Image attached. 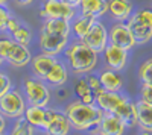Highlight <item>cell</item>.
Returning a JSON list of instances; mask_svg holds the SVG:
<instances>
[{
  "mask_svg": "<svg viewBox=\"0 0 152 135\" xmlns=\"http://www.w3.org/2000/svg\"><path fill=\"white\" fill-rule=\"evenodd\" d=\"M64 114L67 115L70 126L75 131H90L99 125L104 111L96 103H82L81 100L70 102Z\"/></svg>",
  "mask_w": 152,
  "mask_h": 135,
  "instance_id": "1",
  "label": "cell"
},
{
  "mask_svg": "<svg viewBox=\"0 0 152 135\" xmlns=\"http://www.w3.org/2000/svg\"><path fill=\"white\" fill-rule=\"evenodd\" d=\"M64 52H66V61L69 64V68L72 70L73 75H78V76L88 75L97 65L99 53H96L93 49H90L81 40H78L73 44H69L64 49Z\"/></svg>",
  "mask_w": 152,
  "mask_h": 135,
  "instance_id": "2",
  "label": "cell"
},
{
  "mask_svg": "<svg viewBox=\"0 0 152 135\" xmlns=\"http://www.w3.org/2000/svg\"><path fill=\"white\" fill-rule=\"evenodd\" d=\"M126 26L132 33V38L137 46H143L152 38V12L149 9H140L132 12L126 20Z\"/></svg>",
  "mask_w": 152,
  "mask_h": 135,
  "instance_id": "3",
  "label": "cell"
},
{
  "mask_svg": "<svg viewBox=\"0 0 152 135\" xmlns=\"http://www.w3.org/2000/svg\"><path fill=\"white\" fill-rule=\"evenodd\" d=\"M0 53H2L5 62L15 68H23L31 62L32 53L28 46H23L14 40L0 36Z\"/></svg>",
  "mask_w": 152,
  "mask_h": 135,
  "instance_id": "4",
  "label": "cell"
},
{
  "mask_svg": "<svg viewBox=\"0 0 152 135\" xmlns=\"http://www.w3.org/2000/svg\"><path fill=\"white\" fill-rule=\"evenodd\" d=\"M24 94H26V103L34 106L46 108L50 102V90L49 85L43 79H28L24 81Z\"/></svg>",
  "mask_w": 152,
  "mask_h": 135,
  "instance_id": "5",
  "label": "cell"
},
{
  "mask_svg": "<svg viewBox=\"0 0 152 135\" xmlns=\"http://www.w3.org/2000/svg\"><path fill=\"white\" fill-rule=\"evenodd\" d=\"M28 103L24 100L23 94L18 90H9L6 94L0 97V112L5 118H18L24 114Z\"/></svg>",
  "mask_w": 152,
  "mask_h": 135,
  "instance_id": "6",
  "label": "cell"
},
{
  "mask_svg": "<svg viewBox=\"0 0 152 135\" xmlns=\"http://www.w3.org/2000/svg\"><path fill=\"white\" fill-rule=\"evenodd\" d=\"M69 43H70L69 35L49 32L44 29H41L40 36H38V44H40L41 52L53 56H58L61 52H64V49L69 46Z\"/></svg>",
  "mask_w": 152,
  "mask_h": 135,
  "instance_id": "7",
  "label": "cell"
},
{
  "mask_svg": "<svg viewBox=\"0 0 152 135\" xmlns=\"http://www.w3.org/2000/svg\"><path fill=\"white\" fill-rule=\"evenodd\" d=\"M43 131L50 135H67L72 131V126L64 112L55 111V109H50L46 106Z\"/></svg>",
  "mask_w": 152,
  "mask_h": 135,
  "instance_id": "8",
  "label": "cell"
},
{
  "mask_svg": "<svg viewBox=\"0 0 152 135\" xmlns=\"http://www.w3.org/2000/svg\"><path fill=\"white\" fill-rule=\"evenodd\" d=\"M78 12L76 8L69 5L64 0H44L43 8L40 9V17L46 18H66L72 20Z\"/></svg>",
  "mask_w": 152,
  "mask_h": 135,
  "instance_id": "9",
  "label": "cell"
},
{
  "mask_svg": "<svg viewBox=\"0 0 152 135\" xmlns=\"http://www.w3.org/2000/svg\"><path fill=\"white\" fill-rule=\"evenodd\" d=\"M81 41H84L96 53H102V50L108 44V30L105 28V24L102 21L96 20L93 23V26L90 28V30L82 36Z\"/></svg>",
  "mask_w": 152,
  "mask_h": 135,
  "instance_id": "10",
  "label": "cell"
},
{
  "mask_svg": "<svg viewBox=\"0 0 152 135\" xmlns=\"http://www.w3.org/2000/svg\"><path fill=\"white\" fill-rule=\"evenodd\" d=\"M125 129H126V126L117 114L104 112L99 125L96 128L90 129V132L97 134V135H122V134H125Z\"/></svg>",
  "mask_w": 152,
  "mask_h": 135,
  "instance_id": "11",
  "label": "cell"
},
{
  "mask_svg": "<svg viewBox=\"0 0 152 135\" xmlns=\"http://www.w3.org/2000/svg\"><path fill=\"white\" fill-rule=\"evenodd\" d=\"M108 41L117 47L125 49V50H131V49H134L137 46L132 38V33L129 32L125 21L123 23L117 21L116 24H113V28L108 32Z\"/></svg>",
  "mask_w": 152,
  "mask_h": 135,
  "instance_id": "12",
  "label": "cell"
},
{
  "mask_svg": "<svg viewBox=\"0 0 152 135\" xmlns=\"http://www.w3.org/2000/svg\"><path fill=\"white\" fill-rule=\"evenodd\" d=\"M102 55H104V61L107 67L116 71H122L126 62H128V50L114 46L111 43L107 44V47L102 50Z\"/></svg>",
  "mask_w": 152,
  "mask_h": 135,
  "instance_id": "13",
  "label": "cell"
},
{
  "mask_svg": "<svg viewBox=\"0 0 152 135\" xmlns=\"http://www.w3.org/2000/svg\"><path fill=\"white\" fill-rule=\"evenodd\" d=\"M123 94L120 91H107L100 90L99 93L94 94V103L102 109L104 112H114L116 106L123 100Z\"/></svg>",
  "mask_w": 152,
  "mask_h": 135,
  "instance_id": "14",
  "label": "cell"
},
{
  "mask_svg": "<svg viewBox=\"0 0 152 135\" xmlns=\"http://www.w3.org/2000/svg\"><path fill=\"white\" fill-rule=\"evenodd\" d=\"M78 9L79 14L97 20L108 12V0H81Z\"/></svg>",
  "mask_w": 152,
  "mask_h": 135,
  "instance_id": "15",
  "label": "cell"
},
{
  "mask_svg": "<svg viewBox=\"0 0 152 135\" xmlns=\"http://www.w3.org/2000/svg\"><path fill=\"white\" fill-rule=\"evenodd\" d=\"M108 12L116 21H126L134 12L131 0H108Z\"/></svg>",
  "mask_w": 152,
  "mask_h": 135,
  "instance_id": "16",
  "label": "cell"
},
{
  "mask_svg": "<svg viewBox=\"0 0 152 135\" xmlns=\"http://www.w3.org/2000/svg\"><path fill=\"white\" fill-rule=\"evenodd\" d=\"M135 120L137 126L143 132H152V103L138 100L135 102Z\"/></svg>",
  "mask_w": 152,
  "mask_h": 135,
  "instance_id": "17",
  "label": "cell"
},
{
  "mask_svg": "<svg viewBox=\"0 0 152 135\" xmlns=\"http://www.w3.org/2000/svg\"><path fill=\"white\" fill-rule=\"evenodd\" d=\"M47 85H52V87H61V85H64L67 81H69V70H67V65L62 62V61H58L52 65L47 71V75L44 76L43 79Z\"/></svg>",
  "mask_w": 152,
  "mask_h": 135,
  "instance_id": "18",
  "label": "cell"
},
{
  "mask_svg": "<svg viewBox=\"0 0 152 135\" xmlns=\"http://www.w3.org/2000/svg\"><path fill=\"white\" fill-rule=\"evenodd\" d=\"M56 62V56L53 55H47V53H41L31 58V65H32V73L34 76L38 79H44V76L47 75V71L52 68V65Z\"/></svg>",
  "mask_w": 152,
  "mask_h": 135,
  "instance_id": "19",
  "label": "cell"
},
{
  "mask_svg": "<svg viewBox=\"0 0 152 135\" xmlns=\"http://www.w3.org/2000/svg\"><path fill=\"white\" fill-rule=\"evenodd\" d=\"M114 114H117L122 121L125 123L126 128H134L137 126V120H135V103L128 99V97H123V100L116 106V109H114Z\"/></svg>",
  "mask_w": 152,
  "mask_h": 135,
  "instance_id": "20",
  "label": "cell"
},
{
  "mask_svg": "<svg viewBox=\"0 0 152 135\" xmlns=\"http://www.w3.org/2000/svg\"><path fill=\"white\" fill-rule=\"evenodd\" d=\"M100 81V85L102 88L107 91H120L123 87V79L119 75V71L107 68L104 71H100V75L97 76Z\"/></svg>",
  "mask_w": 152,
  "mask_h": 135,
  "instance_id": "21",
  "label": "cell"
},
{
  "mask_svg": "<svg viewBox=\"0 0 152 135\" xmlns=\"http://www.w3.org/2000/svg\"><path fill=\"white\" fill-rule=\"evenodd\" d=\"M96 21V18L88 17V15H82V14H76L72 20H70V30L73 32V35L78 40H82V36L90 30V28L93 26V23Z\"/></svg>",
  "mask_w": 152,
  "mask_h": 135,
  "instance_id": "22",
  "label": "cell"
},
{
  "mask_svg": "<svg viewBox=\"0 0 152 135\" xmlns=\"http://www.w3.org/2000/svg\"><path fill=\"white\" fill-rule=\"evenodd\" d=\"M44 109H46V108H41V106L28 105L26 109H24L23 117L26 118L35 129H43V123H44Z\"/></svg>",
  "mask_w": 152,
  "mask_h": 135,
  "instance_id": "23",
  "label": "cell"
},
{
  "mask_svg": "<svg viewBox=\"0 0 152 135\" xmlns=\"http://www.w3.org/2000/svg\"><path fill=\"white\" fill-rule=\"evenodd\" d=\"M43 29L49 32H55V33H62V35H69L72 33L70 30V20L66 18H46Z\"/></svg>",
  "mask_w": 152,
  "mask_h": 135,
  "instance_id": "24",
  "label": "cell"
},
{
  "mask_svg": "<svg viewBox=\"0 0 152 135\" xmlns=\"http://www.w3.org/2000/svg\"><path fill=\"white\" fill-rule=\"evenodd\" d=\"M34 134H35V128L23 115L18 118H14L12 135H34Z\"/></svg>",
  "mask_w": 152,
  "mask_h": 135,
  "instance_id": "25",
  "label": "cell"
},
{
  "mask_svg": "<svg viewBox=\"0 0 152 135\" xmlns=\"http://www.w3.org/2000/svg\"><path fill=\"white\" fill-rule=\"evenodd\" d=\"M11 35H12V40L23 44V46H29L31 41H32V32L28 26H24V24H20L14 32H11Z\"/></svg>",
  "mask_w": 152,
  "mask_h": 135,
  "instance_id": "26",
  "label": "cell"
},
{
  "mask_svg": "<svg viewBox=\"0 0 152 135\" xmlns=\"http://www.w3.org/2000/svg\"><path fill=\"white\" fill-rule=\"evenodd\" d=\"M138 79L142 83H151L152 82V59H146L138 68Z\"/></svg>",
  "mask_w": 152,
  "mask_h": 135,
  "instance_id": "27",
  "label": "cell"
},
{
  "mask_svg": "<svg viewBox=\"0 0 152 135\" xmlns=\"http://www.w3.org/2000/svg\"><path fill=\"white\" fill-rule=\"evenodd\" d=\"M11 88H12V82H11L9 76L0 71V97L3 94H6Z\"/></svg>",
  "mask_w": 152,
  "mask_h": 135,
  "instance_id": "28",
  "label": "cell"
},
{
  "mask_svg": "<svg viewBox=\"0 0 152 135\" xmlns=\"http://www.w3.org/2000/svg\"><path fill=\"white\" fill-rule=\"evenodd\" d=\"M73 90H75V94L78 96V97H82V96L87 94V93H91V90H90V87H88V83H87L85 79H79L78 83L75 85Z\"/></svg>",
  "mask_w": 152,
  "mask_h": 135,
  "instance_id": "29",
  "label": "cell"
},
{
  "mask_svg": "<svg viewBox=\"0 0 152 135\" xmlns=\"http://www.w3.org/2000/svg\"><path fill=\"white\" fill-rule=\"evenodd\" d=\"M140 100L152 103V83H143L140 90Z\"/></svg>",
  "mask_w": 152,
  "mask_h": 135,
  "instance_id": "30",
  "label": "cell"
},
{
  "mask_svg": "<svg viewBox=\"0 0 152 135\" xmlns=\"http://www.w3.org/2000/svg\"><path fill=\"white\" fill-rule=\"evenodd\" d=\"M85 81H87L88 87H90V90H91V93H93V94L99 93L100 90H104V88H102V85H100V81H99V78H97V76L90 75V76H88Z\"/></svg>",
  "mask_w": 152,
  "mask_h": 135,
  "instance_id": "31",
  "label": "cell"
},
{
  "mask_svg": "<svg viewBox=\"0 0 152 135\" xmlns=\"http://www.w3.org/2000/svg\"><path fill=\"white\" fill-rule=\"evenodd\" d=\"M11 14L6 6L0 5V32H5V28H6V21L9 20Z\"/></svg>",
  "mask_w": 152,
  "mask_h": 135,
  "instance_id": "32",
  "label": "cell"
},
{
  "mask_svg": "<svg viewBox=\"0 0 152 135\" xmlns=\"http://www.w3.org/2000/svg\"><path fill=\"white\" fill-rule=\"evenodd\" d=\"M20 24H21V23H20L18 18H15V17H12V15H11L9 20L6 21V28H5V30H8V32L11 33V32H14V30L20 26Z\"/></svg>",
  "mask_w": 152,
  "mask_h": 135,
  "instance_id": "33",
  "label": "cell"
},
{
  "mask_svg": "<svg viewBox=\"0 0 152 135\" xmlns=\"http://www.w3.org/2000/svg\"><path fill=\"white\" fill-rule=\"evenodd\" d=\"M79 100L82 103H94V94L93 93H87L82 97H79Z\"/></svg>",
  "mask_w": 152,
  "mask_h": 135,
  "instance_id": "34",
  "label": "cell"
},
{
  "mask_svg": "<svg viewBox=\"0 0 152 135\" xmlns=\"http://www.w3.org/2000/svg\"><path fill=\"white\" fill-rule=\"evenodd\" d=\"M6 129V118L3 117V114L0 112V135H2Z\"/></svg>",
  "mask_w": 152,
  "mask_h": 135,
  "instance_id": "35",
  "label": "cell"
},
{
  "mask_svg": "<svg viewBox=\"0 0 152 135\" xmlns=\"http://www.w3.org/2000/svg\"><path fill=\"white\" fill-rule=\"evenodd\" d=\"M17 2V5H20V6H28V5H31L34 0H15Z\"/></svg>",
  "mask_w": 152,
  "mask_h": 135,
  "instance_id": "36",
  "label": "cell"
},
{
  "mask_svg": "<svg viewBox=\"0 0 152 135\" xmlns=\"http://www.w3.org/2000/svg\"><path fill=\"white\" fill-rule=\"evenodd\" d=\"M64 2H67L69 5H72V6H75V8H78V5H79L81 0H64Z\"/></svg>",
  "mask_w": 152,
  "mask_h": 135,
  "instance_id": "37",
  "label": "cell"
},
{
  "mask_svg": "<svg viewBox=\"0 0 152 135\" xmlns=\"http://www.w3.org/2000/svg\"><path fill=\"white\" fill-rule=\"evenodd\" d=\"M8 2H9V0H0V5H3V6H6V5H8Z\"/></svg>",
  "mask_w": 152,
  "mask_h": 135,
  "instance_id": "38",
  "label": "cell"
},
{
  "mask_svg": "<svg viewBox=\"0 0 152 135\" xmlns=\"http://www.w3.org/2000/svg\"><path fill=\"white\" fill-rule=\"evenodd\" d=\"M5 62V59H3V56H2V53H0V65H2Z\"/></svg>",
  "mask_w": 152,
  "mask_h": 135,
  "instance_id": "39",
  "label": "cell"
}]
</instances>
